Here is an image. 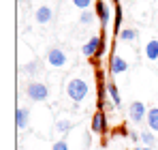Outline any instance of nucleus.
<instances>
[{
    "label": "nucleus",
    "instance_id": "nucleus-4",
    "mask_svg": "<svg viewBox=\"0 0 158 150\" xmlns=\"http://www.w3.org/2000/svg\"><path fill=\"white\" fill-rule=\"evenodd\" d=\"M128 118L132 122H141V120L148 118V109H145V105L141 101H135V103L128 105Z\"/></svg>",
    "mask_w": 158,
    "mask_h": 150
},
{
    "label": "nucleus",
    "instance_id": "nucleus-10",
    "mask_svg": "<svg viewBox=\"0 0 158 150\" xmlns=\"http://www.w3.org/2000/svg\"><path fill=\"white\" fill-rule=\"evenodd\" d=\"M36 22L39 24H49L52 22V9L49 7H39L36 9Z\"/></svg>",
    "mask_w": 158,
    "mask_h": 150
},
{
    "label": "nucleus",
    "instance_id": "nucleus-7",
    "mask_svg": "<svg viewBox=\"0 0 158 150\" xmlns=\"http://www.w3.org/2000/svg\"><path fill=\"white\" fill-rule=\"evenodd\" d=\"M101 39H103L101 34H98V37H92V39H90V41L83 45V50H81V51H83V56L94 58V56L98 54V47H101Z\"/></svg>",
    "mask_w": 158,
    "mask_h": 150
},
{
    "label": "nucleus",
    "instance_id": "nucleus-18",
    "mask_svg": "<svg viewBox=\"0 0 158 150\" xmlns=\"http://www.w3.org/2000/svg\"><path fill=\"white\" fill-rule=\"evenodd\" d=\"M56 129H58L60 133H66V131L71 129V122H69V120H60V122L56 125Z\"/></svg>",
    "mask_w": 158,
    "mask_h": 150
},
{
    "label": "nucleus",
    "instance_id": "nucleus-17",
    "mask_svg": "<svg viewBox=\"0 0 158 150\" xmlns=\"http://www.w3.org/2000/svg\"><path fill=\"white\" fill-rule=\"evenodd\" d=\"M79 20H81V24H92V20H94V13H92V11H83Z\"/></svg>",
    "mask_w": 158,
    "mask_h": 150
},
{
    "label": "nucleus",
    "instance_id": "nucleus-23",
    "mask_svg": "<svg viewBox=\"0 0 158 150\" xmlns=\"http://www.w3.org/2000/svg\"><path fill=\"white\" fill-rule=\"evenodd\" d=\"M137 150H154V148H148V146H143V148H137Z\"/></svg>",
    "mask_w": 158,
    "mask_h": 150
},
{
    "label": "nucleus",
    "instance_id": "nucleus-13",
    "mask_svg": "<svg viewBox=\"0 0 158 150\" xmlns=\"http://www.w3.org/2000/svg\"><path fill=\"white\" fill-rule=\"evenodd\" d=\"M122 22H124L122 7H120V4H115V20H113V28H115V32H118V34H120V30H122Z\"/></svg>",
    "mask_w": 158,
    "mask_h": 150
},
{
    "label": "nucleus",
    "instance_id": "nucleus-16",
    "mask_svg": "<svg viewBox=\"0 0 158 150\" xmlns=\"http://www.w3.org/2000/svg\"><path fill=\"white\" fill-rule=\"evenodd\" d=\"M107 92H109V97L113 99V105H120V92H118V86L115 84H107Z\"/></svg>",
    "mask_w": 158,
    "mask_h": 150
},
{
    "label": "nucleus",
    "instance_id": "nucleus-20",
    "mask_svg": "<svg viewBox=\"0 0 158 150\" xmlns=\"http://www.w3.org/2000/svg\"><path fill=\"white\" fill-rule=\"evenodd\" d=\"M52 150H69V144H66L64 139H58V142L52 146Z\"/></svg>",
    "mask_w": 158,
    "mask_h": 150
},
{
    "label": "nucleus",
    "instance_id": "nucleus-6",
    "mask_svg": "<svg viewBox=\"0 0 158 150\" xmlns=\"http://www.w3.org/2000/svg\"><path fill=\"white\" fill-rule=\"evenodd\" d=\"M94 9H96V15H98V20H101V24L103 28H107L109 24V20H111V13H109V7H107L103 0H94Z\"/></svg>",
    "mask_w": 158,
    "mask_h": 150
},
{
    "label": "nucleus",
    "instance_id": "nucleus-1",
    "mask_svg": "<svg viewBox=\"0 0 158 150\" xmlns=\"http://www.w3.org/2000/svg\"><path fill=\"white\" fill-rule=\"evenodd\" d=\"M88 92H90V86L81 77H73L69 82V86H66V95H69V99L73 101V103H81L88 97Z\"/></svg>",
    "mask_w": 158,
    "mask_h": 150
},
{
    "label": "nucleus",
    "instance_id": "nucleus-12",
    "mask_svg": "<svg viewBox=\"0 0 158 150\" xmlns=\"http://www.w3.org/2000/svg\"><path fill=\"white\" fill-rule=\"evenodd\" d=\"M145 58L148 60H156L158 58V41H150L145 45Z\"/></svg>",
    "mask_w": 158,
    "mask_h": 150
},
{
    "label": "nucleus",
    "instance_id": "nucleus-5",
    "mask_svg": "<svg viewBox=\"0 0 158 150\" xmlns=\"http://www.w3.org/2000/svg\"><path fill=\"white\" fill-rule=\"evenodd\" d=\"M47 62L52 67H56V69H60V67L66 64V54L60 50V47H53V50L47 51Z\"/></svg>",
    "mask_w": 158,
    "mask_h": 150
},
{
    "label": "nucleus",
    "instance_id": "nucleus-15",
    "mask_svg": "<svg viewBox=\"0 0 158 150\" xmlns=\"http://www.w3.org/2000/svg\"><path fill=\"white\" fill-rule=\"evenodd\" d=\"M120 39L122 41H135L137 39V30L135 28H122L120 30Z\"/></svg>",
    "mask_w": 158,
    "mask_h": 150
},
{
    "label": "nucleus",
    "instance_id": "nucleus-21",
    "mask_svg": "<svg viewBox=\"0 0 158 150\" xmlns=\"http://www.w3.org/2000/svg\"><path fill=\"white\" fill-rule=\"evenodd\" d=\"M24 71H26V73H36V62H30V64H26V67H24Z\"/></svg>",
    "mask_w": 158,
    "mask_h": 150
},
{
    "label": "nucleus",
    "instance_id": "nucleus-11",
    "mask_svg": "<svg viewBox=\"0 0 158 150\" xmlns=\"http://www.w3.org/2000/svg\"><path fill=\"white\" fill-rule=\"evenodd\" d=\"M148 126H150V131H158V107H152V109H148Z\"/></svg>",
    "mask_w": 158,
    "mask_h": 150
},
{
    "label": "nucleus",
    "instance_id": "nucleus-9",
    "mask_svg": "<svg viewBox=\"0 0 158 150\" xmlns=\"http://www.w3.org/2000/svg\"><path fill=\"white\" fill-rule=\"evenodd\" d=\"M126 60L124 58H120V56H111V73L113 75H120V73H124L126 71Z\"/></svg>",
    "mask_w": 158,
    "mask_h": 150
},
{
    "label": "nucleus",
    "instance_id": "nucleus-24",
    "mask_svg": "<svg viewBox=\"0 0 158 150\" xmlns=\"http://www.w3.org/2000/svg\"><path fill=\"white\" fill-rule=\"evenodd\" d=\"M111 2H115V4H118V0H111Z\"/></svg>",
    "mask_w": 158,
    "mask_h": 150
},
{
    "label": "nucleus",
    "instance_id": "nucleus-2",
    "mask_svg": "<svg viewBox=\"0 0 158 150\" xmlns=\"http://www.w3.org/2000/svg\"><path fill=\"white\" fill-rule=\"evenodd\" d=\"M26 95H28V99H30V101L41 103V101L47 99L49 90H47L45 84H41V82H32V84H28V86H26Z\"/></svg>",
    "mask_w": 158,
    "mask_h": 150
},
{
    "label": "nucleus",
    "instance_id": "nucleus-8",
    "mask_svg": "<svg viewBox=\"0 0 158 150\" xmlns=\"http://www.w3.org/2000/svg\"><path fill=\"white\" fill-rule=\"evenodd\" d=\"M28 120H30V112H28L26 107H19L15 112V125H17V129H26Z\"/></svg>",
    "mask_w": 158,
    "mask_h": 150
},
{
    "label": "nucleus",
    "instance_id": "nucleus-3",
    "mask_svg": "<svg viewBox=\"0 0 158 150\" xmlns=\"http://www.w3.org/2000/svg\"><path fill=\"white\" fill-rule=\"evenodd\" d=\"M90 129L96 133V135H105L107 129H109V125H107V116L103 109H98L94 116H92V125H90Z\"/></svg>",
    "mask_w": 158,
    "mask_h": 150
},
{
    "label": "nucleus",
    "instance_id": "nucleus-19",
    "mask_svg": "<svg viewBox=\"0 0 158 150\" xmlns=\"http://www.w3.org/2000/svg\"><path fill=\"white\" fill-rule=\"evenodd\" d=\"M73 4L79 7V9H83V11H88V7L92 4V0H73Z\"/></svg>",
    "mask_w": 158,
    "mask_h": 150
},
{
    "label": "nucleus",
    "instance_id": "nucleus-14",
    "mask_svg": "<svg viewBox=\"0 0 158 150\" xmlns=\"http://www.w3.org/2000/svg\"><path fill=\"white\" fill-rule=\"evenodd\" d=\"M139 135H141V142H143L148 148H154V144H156V137L152 135V131H141Z\"/></svg>",
    "mask_w": 158,
    "mask_h": 150
},
{
    "label": "nucleus",
    "instance_id": "nucleus-22",
    "mask_svg": "<svg viewBox=\"0 0 158 150\" xmlns=\"http://www.w3.org/2000/svg\"><path fill=\"white\" fill-rule=\"evenodd\" d=\"M128 137H131V142H139V139H141V135L135 133V131H128Z\"/></svg>",
    "mask_w": 158,
    "mask_h": 150
}]
</instances>
